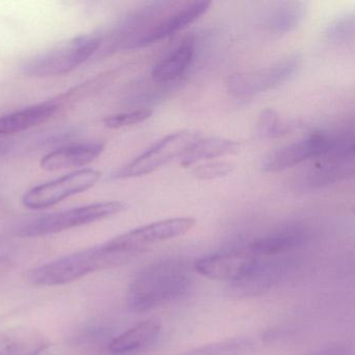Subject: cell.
<instances>
[{
  "instance_id": "1",
  "label": "cell",
  "mask_w": 355,
  "mask_h": 355,
  "mask_svg": "<svg viewBox=\"0 0 355 355\" xmlns=\"http://www.w3.org/2000/svg\"><path fill=\"white\" fill-rule=\"evenodd\" d=\"M192 284V272L184 261H157L137 274L128 286L126 303L137 313L151 311L184 296Z\"/></svg>"
},
{
  "instance_id": "2",
  "label": "cell",
  "mask_w": 355,
  "mask_h": 355,
  "mask_svg": "<svg viewBox=\"0 0 355 355\" xmlns=\"http://www.w3.org/2000/svg\"><path fill=\"white\" fill-rule=\"evenodd\" d=\"M130 261V257L112 252L105 244L98 245L28 270L24 279L35 286H64Z\"/></svg>"
},
{
  "instance_id": "3",
  "label": "cell",
  "mask_w": 355,
  "mask_h": 355,
  "mask_svg": "<svg viewBox=\"0 0 355 355\" xmlns=\"http://www.w3.org/2000/svg\"><path fill=\"white\" fill-rule=\"evenodd\" d=\"M101 35H80L28 58L20 69L30 78L64 76L86 63L101 49Z\"/></svg>"
},
{
  "instance_id": "4",
  "label": "cell",
  "mask_w": 355,
  "mask_h": 355,
  "mask_svg": "<svg viewBox=\"0 0 355 355\" xmlns=\"http://www.w3.org/2000/svg\"><path fill=\"white\" fill-rule=\"evenodd\" d=\"M126 207L128 205L122 201L91 203L37 218L22 225L16 234L21 238H38L59 234L71 228L107 219L125 211Z\"/></svg>"
},
{
  "instance_id": "5",
  "label": "cell",
  "mask_w": 355,
  "mask_h": 355,
  "mask_svg": "<svg viewBox=\"0 0 355 355\" xmlns=\"http://www.w3.org/2000/svg\"><path fill=\"white\" fill-rule=\"evenodd\" d=\"M200 139L199 132L193 130H180L168 135L130 163L115 170L109 178L112 180H130L153 173L169 162L180 159Z\"/></svg>"
},
{
  "instance_id": "6",
  "label": "cell",
  "mask_w": 355,
  "mask_h": 355,
  "mask_svg": "<svg viewBox=\"0 0 355 355\" xmlns=\"http://www.w3.org/2000/svg\"><path fill=\"white\" fill-rule=\"evenodd\" d=\"M195 224L196 220L193 218L162 220L120 234L105 243V246L112 252L132 259L153 245L184 236Z\"/></svg>"
},
{
  "instance_id": "7",
  "label": "cell",
  "mask_w": 355,
  "mask_h": 355,
  "mask_svg": "<svg viewBox=\"0 0 355 355\" xmlns=\"http://www.w3.org/2000/svg\"><path fill=\"white\" fill-rule=\"evenodd\" d=\"M103 178L99 170L92 168L76 170L30 189L22 196V205L28 209H49L65 199L87 192Z\"/></svg>"
},
{
  "instance_id": "8",
  "label": "cell",
  "mask_w": 355,
  "mask_h": 355,
  "mask_svg": "<svg viewBox=\"0 0 355 355\" xmlns=\"http://www.w3.org/2000/svg\"><path fill=\"white\" fill-rule=\"evenodd\" d=\"M300 53H292L265 69L243 72L230 76L228 91L238 98H250L288 82L300 67Z\"/></svg>"
},
{
  "instance_id": "9",
  "label": "cell",
  "mask_w": 355,
  "mask_h": 355,
  "mask_svg": "<svg viewBox=\"0 0 355 355\" xmlns=\"http://www.w3.org/2000/svg\"><path fill=\"white\" fill-rule=\"evenodd\" d=\"M354 149L353 135L340 134L336 144L327 153L315 157L306 174L307 184L320 188L353 176Z\"/></svg>"
},
{
  "instance_id": "10",
  "label": "cell",
  "mask_w": 355,
  "mask_h": 355,
  "mask_svg": "<svg viewBox=\"0 0 355 355\" xmlns=\"http://www.w3.org/2000/svg\"><path fill=\"white\" fill-rule=\"evenodd\" d=\"M338 135L319 132L309 135L292 144L286 145L266 157L263 170L269 173L284 171L303 163L309 159H315L327 153L338 140Z\"/></svg>"
},
{
  "instance_id": "11",
  "label": "cell",
  "mask_w": 355,
  "mask_h": 355,
  "mask_svg": "<svg viewBox=\"0 0 355 355\" xmlns=\"http://www.w3.org/2000/svg\"><path fill=\"white\" fill-rule=\"evenodd\" d=\"M296 261L293 259H261L247 275L232 282L230 294L238 298L261 296L277 286L294 270Z\"/></svg>"
},
{
  "instance_id": "12",
  "label": "cell",
  "mask_w": 355,
  "mask_h": 355,
  "mask_svg": "<svg viewBox=\"0 0 355 355\" xmlns=\"http://www.w3.org/2000/svg\"><path fill=\"white\" fill-rule=\"evenodd\" d=\"M259 259L248 248L240 249L201 257L194 269L211 279L234 282L247 275Z\"/></svg>"
},
{
  "instance_id": "13",
  "label": "cell",
  "mask_w": 355,
  "mask_h": 355,
  "mask_svg": "<svg viewBox=\"0 0 355 355\" xmlns=\"http://www.w3.org/2000/svg\"><path fill=\"white\" fill-rule=\"evenodd\" d=\"M211 5V1H194L188 3L178 11L174 12L169 17L163 18L155 22L132 44L130 51L150 46L184 30L190 24H194L201 16L205 15L209 11Z\"/></svg>"
},
{
  "instance_id": "14",
  "label": "cell",
  "mask_w": 355,
  "mask_h": 355,
  "mask_svg": "<svg viewBox=\"0 0 355 355\" xmlns=\"http://www.w3.org/2000/svg\"><path fill=\"white\" fill-rule=\"evenodd\" d=\"M105 148L103 142L70 143L46 153L41 159L40 167L49 172L83 167L101 157Z\"/></svg>"
},
{
  "instance_id": "15",
  "label": "cell",
  "mask_w": 355,
  "mask_h": 355,
  "mask_svg": "<svg viewBox=\"0 0 355 355\" xmlns=\"http://www.w3.org/2000/svg\"><path fill=\"white\" fill-rule=\"evenodd\" d=\"M51 346V340L35 328H8L0 331V355H39Z\"/></svg>"
},
{
  "instance_id": "16",
  "label": "cell",
  "mask_w": 355,
  "mask_h": 355,
  "mask_svg": "<svg viewBox=\"0 0 355 355\" xmlns=\"http://www.w3.org/2000/svg\"><path fill=\"white\" fill-rule=\"evenodd\" d=\"M59 101H49L0 116V137L24 132L44 123L59 111Z\"/></svg>"
},
{
  "instance_id": "17",
  "label": "cell",
  "mask_w": 355,
  "mask_h": 355,
  "mask_svg": "<svg viewBox=\"0 0 355 355\" xmlns=\"http://www.w3.org/2000/svg\"><path fill=\"white\" fill-rule=\"evenodd\" d=\"M307 234L300 227H288L253 241L249 250L259 257H276L293 252L306 243Z\"/></svg>"
},
{
  "instance_id": "18",
  "label": "cell",
  "mask_w": 355,
  "mask_h": 355,
  "mask_svg": "<svg viewBox=\"0 0 355 355\" xmlns=\"http://www.w3.org/2000/svg\"><path fill=\"white\" fill-rule=\"evenodd\" d=\"M195 55V38L187 36L151 70V78L157 83H170L186 72Z\"/></svg>"
},
{
  "instance_id": "19",
  "label": "cell",
  "mask_w": 355,
  "mask_h": 355,
  "mask_svg": "<svg viewBox=\"0 0 355 355\" xmlns=\"http://www.w3.org/2000/svg\"><path fill=\"white\" fill-rule=\"evenodd\" d=\"M162 323L157 319L145 320L116 336L109 344L110 352L125 354L153 344L161 334Z\"/></svg>"
},
{
  "instance_id": "20",
  "label": "cell",
  "mask_w": 355,
  "mask_h": 355,
  "mask_svg": "<svg viewBox=\"0 0 355 355\" xmlns=\"http://www.w3.org/2000/svg\"><path fill=\"white\" fill-rule=\"evenodd\" d=\"M239 150L240 144L236 141L222 138L200 139L180 157V164L182 167H190L207 159L234 155Z\"/></svg>"
},
{
  "instance_id": "21",
  "label": "cell",
  "mask_w": 355,
  "mask_h": 355,
  "mask_svg": "<svg viewBox=\"0 0 355 355\" xmlns=\"http://www.w3.org/2000/svg\"><path fill=\"white\" fill-rule=\"evenodd\" d=\"M304 5L296 1L279 3L267 17V28L274 34H286L298 28L305 16Z\"/></svg>"
},
{
  "instance_id": "22",
  "label": "cell",
  "mask_w": 355,
  "mask_h": 355,
  "mask_svg": "<svg viewBox=\"0 0 355 355\" xmlns=\"http://www.w3.org/2000/svg\"><path fill=\"white\" fill-rule=\"evenodd\" d=\"M254 347V342L249 338H234L187 351L180 355H245Z\"/></svg>"
},
{
  "instance_id": "23",
  "label": "cell",
  "mask_w": 355,
  "mask_h": 355,
  "mask_svg": "<svg viewBox=\"0 0 355 355\" xmlns=\"http://www.w3.org/2000/svg\"><path fill=\"white\" fill-rule=\"evenodd\" d=\"M290 130V125L280 120L277 112L266 109L259 115L257 135L261 139H274L282 136Z\"/></svg>"
},
{
  "instance_id": "24",
  "label": "cell",
  "mask_w": 355,
  "mask_h": 355,
  "mask_svg": "<svg viewBox=\"0 0 355 355\" xmlns=\"http://www.w3.org/2000/svg\"><path fill=\"white\" fill-rule=\"evenodd\" d=\"M153 110H136V111L107 116L103 119V122L105 128H111V130H118V128H128V126L142 123V122L148 120L153 116Z\"/></svg>"
},
{
  "instance_id": "25",
  "label": "cell",
  "mask_w": 355,
  "mask_h": 355,
  "mask_svg": "<svg viewBox=\"0 0 355 355\" xmlns=\"http://www.w3.org/2000/svg\"><path fill=\"white\" fill-rule=\"evenodd\" d=\"M354 15H345L336 18L326 28L328 40L338 43H346L353 40L354 37Z\"/></svg>"
},
{
  "instance_id": "26",
  "label": "cell",
  "mask_w": 355,
  "mask_h": 355,
  "mask_svg": "<svg viewBox=\"0 0 355 355\" xmlns=\"http://www.w3.org/2000/svg\"><path fill=\"white\" fill-rule=\"evenodd\" d=\"M232 169L234 166L227 162H211L196 166L192 170V174L198 180H216L227 175Z\"/></svg>"
},
{
  "instance_id": "27",
  "label": "cell",
  "mask_w": 355,
  "mask_h": 355,
  "mask_svg": "<svg viewBox=\"0 0 355 355\" xmlns=\"http://www.w3.org/2000/svg\"><path fill=\"white\" fill-rule=\"evenodd\" d=\"M80 130L78 128H62L59 130H53L47 134L42 135L38 140L41 146H63V144L68 143L74 138L80 136Z\"/></svg>"
},
{
  "instance_id": "28",
  "label": "cell",
  "mask_w": 355,
  "mask_h": 355,
  "mask_svg": "<svg viewBox=\"0 0 355 355\" xmlns=\"http://www.w3.org/2000/svg\"><path fill=\"white\" fill-rule=\"evenodd\" d=\"M304 355H352L350 348L347 345L334 344L329 346L323 347L318 349L313 352L307 353Z\"/></svg>"
},
{
  "instance_id": "29",
  "label": "cell",
  "mask_w": 355,
  "mask_h": 355,
  "mask_svg": "<svg viewBox=\"0 0 355 355\" xmlns=\"http://www.w3.org/2000/svg\"><path fill=\"white\" fill-rule=\"evenodd\" d=\"M13 149V143L7 142V141H0V157H3L9 155Z\"/></svg>"
},
{
  "instance_id": "30",
  "label": "cell",
  "mask_w": 355,
  "mask_h": 355,
  "mask_svg": "<svg viewBox=\"0 0 355 355\" xmlns=\"http://www.w3.org/2000/svg\"><path fill=\"white\" fill-rule=\"evenodd\" d=\"M6 251H7V244L5 241L0 238V259H7L6 257Z\"/></svg>"
}]
</instances>
